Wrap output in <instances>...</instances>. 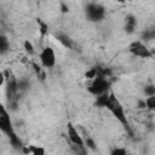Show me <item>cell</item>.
Masks as SVG:
<instances>
[{"label": "cell", "instance_id": "cell-1", "mask_svg": "<svg viewBox=\"0 0 155 155\" xmlns=\"http://www.w3.org/2000/svg\"><path fill=\"white\" fill-rule=\"evenodd\" d=\"M105 109L109 110L110 114H111L124 127L128 128V119H127V115H126L124 104L120 102V99L116 97V94H115L114 92H110V93H109V99H108V103H107Z\"/></svg>", "mask_w": 155, "mask_h": 155}, {"label": "cell", "instance_id": "cell-2", "mask_svg": "<svg viewBox=\"0 0 155 155\" xmlns=\"http://www.w3.org/2000/svg\"><path fill=\"white\" fill-rule=\"evenodd\" d=\"M110 87H111V81L109 79L103 76H97L90 82V85L87 86V91L93 97H97L105 92H109Z\"/></svg>", "mask_w": 155, "mask_h": 155}, {"label": "cell", "instance_id": "cell-3", "mask_svg": "<svg viewBox=\"0 0 155 155\" xmlns=\"http://www.w3.org/2000/svg\"><path fill=\"white\" fill-rule=\"evenodd\" d=\"M39 61H40V65L42 68H45V69L53 68L57 63V56H56L54 48L52 46L42 47L39 53Z\"/></svg>", "mask_w": 155, "mask_h": 155}, {"label": "cell", "instance_id": "cell-4", "mask_svg": "<svg viewBox=\"0 0 155 155\" xmlns=\"http://www.w3.org/2000/svg\"><path fill=\"white\" fill-rule=\"evenodd\" d=\"M127 51L133 54L134 57H138V58H144V59H148V58H153V52L150 51V48H148V46L140 41V40H136V41H132L127 48Z\"/></svg>", "mask_w": 155, "mask_h": 155}, {"label": "cell", "instance_id": "cell-5", "mask_svg": "<svg viewBox=\"0 0 155 155\" xmlns=\"http://www.w3.org/2000/svg\"><path fill=\"white\" fill-rule=\"evenodd\" d=\"M0 131L8 134V137H12L15 134L10 113L7 111L6 107L1 103H0Z\"/></svg>", "mask_w": 155, "mask_h": 155}, {"label": "cell", "instance_id": "cell-6", "mask_svg": "<svg viewBox=\"0 0 155 155\" xmlns=\"http://www.w3.org/2000/svg\"><path fill=\"white\" fill-rule=\"evenodd\" d=\"M67 136H68V139H69L70 144L78 145V147H85V142H84V138H82L81 133L70 122L67 125Z\"/></svg>", "mask_w": 155, "mask_h": 155}, {"label": "cell", "instance_id": "cell-7", "mask_svg": "<svg viewBox=\"0 0 155 155\" xmlns=\"http://www.w3.org/2000/svg\"><path fill=\"white\" fill-rule=\"evenodd\" d=\"M86 13H87V17L90 18V21H101L104 17L105 11L101 5L90 4L86 10Z\"/></svg>", "mask_w": 155, "mask_h": 155}, {"label": "cell", "instance_id": "cell-8", "mask_svg": "<svg viewBox=\"0 0 155 155\" xmlns=\"http://www.w3.org/2000/svg\"><path fill=\"white\" fill-rule=\"evenodd\" d=\"M21 149L24 155H46V149L42 145L28 144V145H23Z\"/></svg>", "mask_w": 155, "mask_h": 155}, {"label": "cell", "instance_id": "cell-9", "mask_svg": "<svg viewBox=\"0 0 155 155\" xmlns=\"http://www.w3.org/2000/svg\"><path fill=\"white\" fill-rule=\"evenodd\" d=\"M109 93H110V92H105V93H103V94H101V96L94 97V98H96L94 105L98 107V108H104V109H105L107 103H108V99H109Z\"/></svg>", "mask_w": 155, "mask_h": 155}, {"label": "cell", "instance_id": "cell-10", "mask_svg": "<svg viewBox=\"0 0 155 155\" xmlns=\"http://www.w3.org/2000/svg\"><path fill=\"white\" fill-rule=\"evenodd\" d=\"M144 105H145V109H148L149 111H155V94L145 97Z\"/></svg>", "mask_w": 155, "mask_h": 155}, {"label": "cell", "instance_id": "cell-11", "mask_svg": "<svg viewBox=\"0 0 155 155\" xmlns=\"http://www.w3.org/2000/svg\"><path fill=\"white\" fill-rule=\"evenodd\" d=\"M125 23H126V30L128 31V33H132L133 31V29L136 28V24H137V22H136V18L133 17V16H127V18H126V21H125Z\"/></svg>", "mask_w": 155, "mask_h": 155}, {"label": "cell", "instance_id": "cell-12", "mask_svg": "<svg viewBox=\"0 0 155 155\" xmlns=\"http://www.w3.org/2000/svg\"><path fill=\"white\" fill-rule=\"evenodd\" d=\"M70 150L73 153V155H87L88 149L86 147H78V145H73L70 144Z\"/></svg>", "mask_w": 155, "mask_h": 155}, {"label": "cell", "instance_id": "cell-13", "mask_svg": "<svg viewBox=\"0 0 155 155\" xmlns=\"http://www.w3.org/2000/svg\"><path fill=\"white\" fill-rule=\"evenodd\" d=\"M10 48V42H8V39L4 35H0V54L7 52Z\"/></svg>", "mask_w": 155, "mask_h": 155}, {"label": "cell", "instance_id": "cell-14", "mask_svg": "<svg viewBox=\"0 0 155 155\" xmlns=\"http://www.w3.org/2000/svg\"><path fill=\"white\" fill-rule=\"evenodd\" d=\"M23 48H24V51H25L29 56H31V54L35 53V47H34L33 42H31L29 39H25V40L23 41Z\"/></svg>", "mask_w": 155, "mask_h": 155}, {"label": "cell", "instance_id": "cell-15", "mask_svg": "<svg viewBox=\"0 0 155 155\" xmlns=\"http://www.w3.org/2000/svg\"><path fill=\"white\" fill-rule=\"evenodd\" d=\"M130 153L125 147H114L109 155H128Z\"/></svg>", "mask_w": 155, "mask_h": 155}, {"label": "cell", "instance_id": "cell-16", "mask_svg": "<svg viewBox=\"0 0 155 155\" xmlns=\"http://www.w3.org/2000/svg\"><path fill=\"white\" fill-rule=\"evenodd\" d=\"M98 76V74H97V68H90V69H87V71L85 73V78L87 79V80H90V81H92L94 78H97Z\"/></svg>", "mask_w": 155, "mask_h": 155}, {"label": "cell", "instance_id": "cell-17", "mask_svg": "<svg viewBox=\"0 0 155 155\" xmlns=\"http://www.w3.org/2000/svg\"><path fill=\"white\" fill-rule=\"evenodd\" d=\"M38 23L40 24V33H41V35H45L47 33V25L44 22H41V21H38Z\"/></svg>", "mask_w": 155, "mask_h": 155}, {"label": "cell", "instance_id": "cell-18", "mask_svg": "<svg viewBox=\"0 0 155 155\" xmlns=\"http://www.w3.org/2000/svg\"><path fill=\"white\" fill-rule=\"evenodd\" d=\"M6 82V75L4 71H0V87H2Z\"/></svg>", "mask_w": 155, "mask_h": 155}]
</instances>
